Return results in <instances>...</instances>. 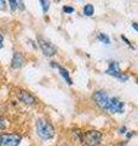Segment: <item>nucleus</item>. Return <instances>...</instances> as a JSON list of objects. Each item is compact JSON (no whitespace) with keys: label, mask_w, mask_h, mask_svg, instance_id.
I'll return each instance as SVG.
<instances>
[{"label":"nucleus","mask_w":138,"mask_h":146,"mask_svg":"<svg viewBox=\"0 0 138 146\" xmlns=\"http://www.w3.org/2000/svg\"><path fill=\"white\" fill-rule=\"evenodd\" d=\"M36 134L39 135L40 139L49 140L55 136V128L50 122L45 119H38L36 121Z\"/></svg>","instance_id":"1"},{"label":"nucleus","mask_w":138,"mask_h":146,"mask_svg":"<svg viewBox=\"0 0 138 146\" xmlns=\"http://www.w3.org/2000/svg\"><path fill=\"white\" fill-rule=\"evenodd\" d=\"M80 141L86 146H97L102 141V134L97 130H89L81 135Z\"/></svg>","instance_id":"2"},{"label":"nucleus","mask_w":138,"mask_h":146,"mask_svg":"<svg viewBox=\"0 0 138 146\" xmlns=\"http://www.w3.org/2000/svg\"><path fill=\"white\" fill-rule=\"evenodd\" d=\"M38 44H39V46L41 49V51H43V54L45 55V56H47V57L53 56V55L56 54V51H57L56 46H55V45L50 42L49 39H46V38H44V36H41V35H38Z\"/></svg>","instance_id":"3"},{"label":"nucleus","mask_w":138,"mask_h":146,"mask_svg":"<svg viewBox=\"0 0 138 146\" xmlns=\"http://www.w3.org/2000/svg\"><path fill=\"white\" fill-rule=\"evenodd\" d=\"M105 73L109 74V76H112V77H115L116 79L121 80V82H126L128 79V76L120 71V68H119V63L115 62V61L109 62V66L107 68V71H105Z\"/></svg>","instance_id":"4"},{"label":"nucleus","mask_w":138,"mask_h":146,"mask_svg":"<svg viewBox=\"0 0 138 146\" xmlns=\"http://www.w3.org/2000/svg\"><path fill=\"white\" fill-rule=\"evenodd\" d=\"M125 110V104L118 98H109V101L105 107V111L110 113H124Z\"/></svg>","instance_id":"5"},{"label":"nucleus","mask_w":138,"mask_h":146,"mask_svg":"<svg viewBox=\"0 0 138 146\" xmlns=\"http://www.w3.org/2000/svg\"><path fill=\"white\" fill-rule=\"evenodd\" d=\"M22 138L18 134H1L0 135V146H18Z\"/></svg>","instance_id":"6"},{"label":"nucleus","mask_w":138,"mask_h":146,"mask_svg":"<svg viewBox=\"0 0 138 146\" xmlns=\"http://www.w3.org/2000/svg\"><path fill=\"white\" fill-rule=\"evenodd\" d=\"M92 98H93L95 102L97 104V106H99L101 108L105 110V107H107V104H108V101H109V96L107 95V93H105V91H103V90L96 91Z\"/></svg>","instance_id":"7"},{"label":"nucleus","mask_w":138,"mask_h":146,"mask_svg":"<svg viewBox=\"0 0 138 146\" xmlns=\"http://www.w3.org/2000/svg\"><path fill=\"white\" fill-rule=\"evenodd\" d=\"M17 98H18V100H20L21 102L27 104V105H34L35 101H36V99L33 96V95H32L30 93H28V91H26V90L18 91Z\"/></svg>","instance_id":"8"},{"label":"nucleus","mask_w":138,"mask_h":146,"mask_svg":"<svg viewBox=\"0 0 138 146\" xmlns=\"http://www.w3.org/2000/svg\"><path fill=\"white\" fill-rule=\"evenodd\" d=\"M50 66H51L52 68H57V70L59 71V73H61V76L63 77V79L67 82V84H69V85H72V84H73V80L70 79V76H69V72H68V71H67L64 67L59 66L57 62H51V63H50Z\"/></svg>","instance_id":"9"},{"label":"nucleus","mask_w":138,"mask_h":146,"mask_svg":"<svg viewBox=\"0 0 138 146\" xmlns=\"http://www.w3.org/2000/svg\"><path fill=\"white\" fill-rule=\"evenodd\" d=\"M23 65V56L21 52H15L11 61V67L12 68H20Z\"/></svg>","instance_id":"10"},{"label":"nucleus","mask_w":138,"mask_h":146,"mask_svg":"<svg viewBox=\"0 0 138 146\" xmlns=\"http://www.w3.org/2000/svg\"><path fill=\"white\" fill-rule=\"evenodd\" d=\"M9 4H10L11 11H15V10H17V9H20V10H24V4H23L22 1H17V0H10Z\"/></svg>","instance_id":"11"},{"label":"nucleus","mask_w":138,"mask_h":146,"mask_svg":"<svg viewBox=\"0 0 138 146\" xmlns=\"http://www.w3.org/2000/svg\"><path fill=\"white\" fill-rule=\"evenodd\" d=\"M84 15L85 16H92L93 15V12H95V7L93 5H91V4H86V5L84 6Z\"/></svg>","instance_id":"12"},{"label":"nucleus","mask_w":138,"mask_h":146,"mask_svg":"<svg viewBox=\"0 0 138 146\" xmlns=\"http://www.w3.org/2000/svg\"><path fill=\"white\" fill-rule=\"evenodd\" d=\"M98 39H99L102 43H104V44H109V43H110V39H109V36H108L107 34L99 33V34H98Z\"/></svg>","instance_id":"13"},{"label":"nucleus","mask_w":138,"mask_h":146,"mask_svg":"<svg viewBox=\"0 0 138 146\" xmlns=\"http://www.w3.org/2000/svg\"><path fill=\"white\" fill-rule=\"evenodd\" d=\"M40 4H41V6H43V10H44V12H47V10H49V1H46V0H41L40 1Z\"/></svg>","instance_id":"14"},{"label":"nucleus","mask_w":138,"mask_h":146,"mask_svg":"<svg viewBox=\"0 0 138 146\" xmlns=\"http://www.w3.org/2000/svg\"><path fill=\"white\" fill-rule=\"evenodd\" d=\"M63 11L66 13H73L75 10H74V7L73 6H63Z\"/></svg>","instance_id":"15"},{"label":"nucleus","mask_w":138,"mask_h":146,"mask_svg":"<svg viewBox=\"0 0 138 146\" xmlns=\"http://www.w3.org/2000/svg\"><path fill=\"white\" fill-rule=\"evenodd\" d=\"M5 127H6L5 119H4L3 117H0V129H5Z\"/></svg>","instance_id":"16"},{"label":"nucleus","mask_w":138,"mask_h":146,"mask_svg":"<svg viewBox=\"0 0 138 146\" xmlns=\"http://www.w3.org/2000/svg\"><path fill=\"white\" fill-rule=\"evenodd\" d=\"M6 7V3L4 0H0V10H5Z\"/></svg>","instance_id":"17"},{"label":"nucleus","mask_w":138,"mask_h":146,"mask_svg":"<svg viewBox=\"0 0 138 146\" xmlns=\"http://www.w3.org/2000/svg\"><path fill=\"white\" fill-rule=\"evenodd\" d=\"M3 43H4V36L0 34V49H1V48H3V45H4Z\"/></svg>","instance_id":"18"},{"label":"nucleus","mask_w":138,"mask_h":146,"mask_svg":"<svg viewBox=\"0 0 138 146\" xmlns=\"http://www.w3.org/2000/svg\"><path fill=\"white\" fill-rule=\"evenodd\" d=\"M121 38H122V40H124V42H126V44L128 45V46H131V48H132V45H131V43H130V42H128V40H127V39L125 38V36H121Z\"/></svg>","instance_id":"19"},{"label":"nucleus","mask_w":138,"mask_h":146,"mask_svg":"<svg viewBox=\"0 0 138 146\" xmlns=\"http://www.w3.org/2000/svg\"><path fill=\"white\" fill-rule=\"evenodd\" d=\"M132 27H133V29H136L138 32V23H136V22H133L132 23Z\"/></svg>","instance_id":"20"},{"label":"nucleus","mask_w":138,"mask_h":146,"mask_svg":"<svg viewBox=\"0 0 138 146\" xmlns=\"http://www.w3.org/2000/svg\"><path fill=\"white\" fill-rule=\"evenodd\" d=\"M120 133H122V134L126 133V127H121L120 128Z\"/></svg>","instance_id":"21"},{"label":"nucleus","mask_w":138,"mask_h":146,"mask_svg":"<svg viewBox=\"0 0 138 146\" xmlns=\"http://www.w3.org/2000/svg\"><path fill=\"white\" fill-rule=\"evenodd\" d=\"M132 135H133V133H128V134H127V138H131Z\"/></svg>","instance_id":"22"}]
</instances>
